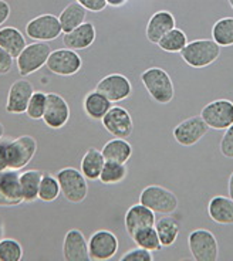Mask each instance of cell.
<instances>
[{"label":"cell","mask_w":233,"mask_h":261,"mask_svg":"<svg viewBox=\"0 0 233 261\" xmlns=\"http://www.w3.org/2000/svg\"><path fill=\"white\" fill-rule=\"evenodd\" d=\"M145 90L158 104H169L175 97V87L169 74L159 67L147 68L141 74Z\"/></svg>","instance_id":"obj_1"},{"label":"cell","mask_w":233,"mask_h":261,"mask_svg":"<svg viewBox=\"0 0 233 261\" xmlns=\"http://www.w3.org/2000/svg\"><path fill=\"white\" fill-rule=\"evenodd\" d=\"M220 56V47L214 40L199 39L188 43L181 51L182 60L194 68H205L214 64Z\"/></svg>","instance_id":"obj_2"},{"label":"cell","mask_w":233,"mask_h":261,"mask_svg":"<svg viewBox=\"0 0 233 261\" xmlns=\"http://www.w3.org/2000/svg\"><path fill=\"white\" fill-rule=\"evenodd\" d=\"M56 177L60 183L61 195L70 203H81L88 195L87 179L81 173V170L74 169V168H64V169L58 170Z\"/></svg>","instance_id":"obj_3"},{"label":"cell","mask_w":233,"mask_h":261,"mask_svg":"<svg viewBox=\"0 0 233 261\" xmlns=\"http://www.w3.org/2000/svg\"><path fill=\"white\" fill-rule=\"evenodd\" d=\"M188 247L192 258L196 261H216L219 244L215 234L206 228H196L188 237Z\"/></svg>","instance_id":"obj_4"},{"label":"cell","mask_w":233,"mask_h":261,"mask_svg":"<svg viewBox=\"0 0 233 261\" xmlns=\"http://www.w3.org/2000/svg\"><path fill=\"white\" fill-rule=\"evenodd\" d=\"M139 203L159 215H171L178 209L176 195L159 185L147 186L139 195Z\"/></svg>","instance_id":"obj_5"},{"label":"cell","mask_w":233,"mask_h":261,"mask_svg":"<svg viewBox=\"0 0 233 261\" xmlns=\"http://www.w3.org/2000/svg\"><path fill=\"white\" fill-rule=\"evenodd\" d=\"M52 53L50 46L44 41H36L27 44L17 57V70L21 77H27L43 68Z\"/></svg>","instance_id":"obj_6"},{"label":"cell","mask_w":233,"mask_h":261,"mask_svg":"<svg viewBox=\"0 0 233 261\" xmlns=\"http://www.w3.org/2000/svg\"><path fill=\"white\" fill-rule=\"evenodd\" d=\"M37 152V141L30 135H21L10 139L7 144V165L9 169L20 170L26 168Z\"/></svg>","instance_id":"obj_7"},{"label":"cell","mask_w":233,"mask_h":261,"mask_svg":"<svg viewBox=\"0 0 233 261\" xmlns=\"http://www.w3.org/2000/svg\"><path fill=\"white\" fill-rule=\"evenodd\" d=\"M45 67L49 68V71H52L56 75L70 77L81 70L83 60L76 53V50L58 48V50L50 53Z\"/></svg>","instance_id":"obj_8"},{"label":"cell","mask_w":233,"mask_h":261,"mask_svg":"<svg viewBox=\"0 0 233 261\" xmlns=\"http://www.w3.org/2000/svg\"><path fill=\"white\" fill-rule=\"evenodd\" d=\"M201 117L209 128L225 130L233 125V102L229 99L212 101L202 108Z\"/></svg>","instance_id":"obj_9"},{"label":"cell","mask_w":233,"mask_h":261,"mask_svg":"<svg viewBox=\"0 0 233 261\" xmlns=\"http://www.w3.org/2000/svg\"><path fill=\"white\" fill-rule=\"evenodd\" d=\"M63 33L57 16L54 14H40L32 19L26 26L27 37L36 41H52Z\"/></svg>","instance_id":"obj_10"},{"label":"cell","mask_w":233,"mask_h":261,"mask_svg":"<svg viewBox=\"0 0 233 261\" xmlns=\"http://www.w3.org/2000/svg\"><path fill=\"white\" fill-rule=\"evenodd\" d=\"M118 251V239L110 230H98L92 233L88 240V254L90 260L107 261L111 260Z\"/></svg>","instance_id":"obj_11"},{"label":"cell","mask_w":233,"mask_h":261,"mask_svg":"<svg viewBox=\"0 0 233 261\" xmlns=\"http://www.w3.org/2000/svg\"><path fill=\"white\" fill-rule=\"evenodd\" d=\"M209 129L211 128L202 119L201 115H196L187 118L181 124L176 125L174 128V138L182 146H194L206 135Z\"/></svg>","instance_id":"obj_12"},{"label":"cell","mask_w":233,"mask_h":261,"mask_svg":"<svg viewBox=\"0 0 233 261\" xmlns=\"http://www.w3.org/2000/svg\"><path fill=\"white\" fill-rule=\"evenodd\" d=\"M101 122H103L105 130L115 138L127 139L128 137H131V134L134 130V122H132L131 114L120 105L111 107L110 111L107 112L105 117L101 119Z\"/></svg>","instance_id":"obj_13"},{"label":"cell","mask_w":233,"mask_h":261,"mask_svg":"<svg viewBox=\"0 0 233 261\" xmlns=\"http://www.w3.org/2000/svg\"><path fill=\"white\" fill-rule=\"evenodd\" d=\"M70 119V107L68 102L60 94L49 92L45 101V110L43 115L44 124L52 129L63 128Z\"/></svg>","instance_id":"obj_14"},{"label":"cell","mask_w":233,"mask_h":261,"mask_svg":"<svg viewBox=\"0 0 233 261\" xmlns=\"http://www.w3.org/2000/svg\"><path fill=\"white\" fill-rule=\"evenodd\" d=\"M23 202L20 173L14 169L0 172V207L19 206Z\"/></svg>","instance_id":"obj_15"},{"label":"cell","mask_w":233,"mask_h":261,"mask_svg":"<svg viewBox=\"0 0 233 261\" xmlns=\"http://www.w3.org/2000/svg\"><path fill=\"white\" fill-rule=\"evenodd\" d=\"M96 90L104 94L111 102H120L132 94V85L123 74H110L98 81Z\"/></svg>","instance_id":"obj_16"},{"label":"cell","mask_w":233,"mask_h":261,"mask_svg":"<svg viewBox=\"0 0 233 261\" xmlns=\"http://www.w3.org/2000/svg\"><path fill=\"white\" fill-rule=\"evenodd\" d=\"M33 94H34V88L30 81L27 80L14 81L13 84L10 85L9 94H7L6 112L14 114V115L25 114Z\"/></svg>","instance_id":"obj_17"},{"label":"cell","mask_w":233,"mask_h":261,"mask_svg":"<svg viewBox=\"0 0 233 261\" xmlns=\"http://www.w3.org/2000/svg\"><path fill=\"white\" fill-rule=\"evenodd\" d=\"M63 255L65 261H87L88 254V242L81 230L72 228L67 231L63 242Z\"/></svg>","instance_id":"obj_18"},{"label":"cell","mask_w":233,"mask_h":261,"mask_svg":"<svg viewBox=\"0 0 233 261\" xmlns=\"http://www.w3.org/2000/svg\"><path fill=\"white\" fill-rule=\"evenodd\" d=\"M175 17L174 14L168 12V10H158L155 13L151 16V19L148 20V24H147V39L158 44V41L167 34L171 32L172 29H175Z\"/></svg>","instance_id":"obj_19"},{"label":"cell","mask_w":233,"mask_h":261,"mask_svg":"<svg viewBox=\"0 0 233 261\" xmlns=\"http://www.w3.org/2000/svg\"><path fill=\"white\" fill-rule=\"evenodd\" d=\"M155 213L152 210L144 206L143 203L132 204L128 212L125 213V228L127 233L132 236L136 230L147 227V226H155Z\"/></svg>","instance_id":"obj_20"},{"label":"cell","mask_w":233,"mask_h":261,"mask_svg":"<svg viewBox=\"0 0 233 261\" xmlns=\"http://www.w3.org/2000/svg\"><path fill=\"white\" fill-rule=\"evenodd\" d=\"M96 27L92 23H83L72 32L64 33L63 44L70 50H84L96 41Z\"/></svg>","instance_id":"obj_21"},{"label":"cell","mask_w":233,"mask_h":261,"mask_svg":"<svg viewBox=\"0 0 233 261\" xmlns=\"http://www.w3.org/2000/svg\"><path fill=\"white\" fill-rule=\"evenodd\" d=\"M207 215L218 224H233V200L226 196H215L207 203Z\"/></svg>","instance_id":"obj_22"},{"label":"cell","mask_w":233,"mask_h":261,"mask_svg":"<svg viewBox=\"0 0 233 261\" xmlns=\"http://www.w3.org/2000/svg\"><path fill=\"white\" fill-rule=\"evenodd\" d=\"M111 107L112 102L97 90L88 92L83 101V108L87 117H90L94 121H101L105 117V114L110 111Z\"/></svg>","instance_id":"obj_23"},{"label":"cell","mask_w":233,"mask_h":261,"mask_svg":"<svg viewBox=\"0 0 233 261\" xmlns=\"http://www.w3.org/2000/svg\"><path fill=\"white\" fill-rule=\"evenodd\" d=\"M26 46V37L19 29L10 26L0 29V47L5 48L13 59H17Z\"/></svg>","instance_id":"obj_24"},{"label":"cell","mask_w":233,"mask_h":261,"mask_svg":"<svg viewBox=\"0 0 233 261\" xmlns=\"http://www.w3.org/2000/svg\"><path fill=\"white\" fill-rule=\"evenodd\" d=\"M101 152H103V156L105 161L127 163L128 159L132 156V146L124 138H114L104 145Z\"/></svg>","instance_id":"obj_25"},{"label":"cell","mask_w":233,"mask_h":261,"mask_svg":"<svg viewBox=\"0 0 233 261\" xmlns=\"http://www.w3.org/2000/svg\"><path fill=\"white\" fill-rule=\"evenodd\" d=\"M43 176V172L37 169L25 170L20 173V188L23 195V202L33 203L39 199L40 180Z\"/></svg>","instance_id":"obj_26"},{"label":"cell","mask_w":233,"mask_h":261,"mask_svg":"<svg viewBox=\"0 0 233 261\" xmlns=\"http://www.w3.org/2000/svg\"><path fill=\"white\" fill-rule=\"evenodd\" d=\"M104 163L105 159L103 156V152L96 148H88L81 159V173L87 180H97L103 170Z\"/></svg>","instance_id":"obj_27"},{"label":"cell","mask_w":233,"mask_h":261,"mask_svg":"<svg viewBox=\"0 0 233 261\" xmlns=\"http://www.w3.org/2000/svg\"><path fill=\"white\" fill-rule=\"evenodd\" d=\"M85 16H87V10L80 3L77 2L70 3L58 16L63 33L72 32L78 26H81L84 23Z\"/></svg>","instance_id":"obj_28"},{"label":"cell","mask_w":233,"mask_h":261,"mask_svg":"<svg viewBox=\"0 0 233 261\" xmlns=\"http://www.w3.org/2000/svg\"><path fill=\"white\" fill-rule=\"evenodd\" d=\"M155 228L162 247L172 246L176 242V239L179 236V231H181L179 223L176 222L175 219H172V217H162L159 220H156Z\"/></svg>","instance_id":"obj_29"},{"label":"cell","mask_w":233,"mask_h":261,"mask_svg":"<svg viewBox=\"0 0 233 261\" xmlns=\"http://www.w3.org/2000/svg\"><path fill=\"white\" fill-rule=\"evenodd\" d=\"M131 239L138 247H143L149 251H159L162 248L155 226H147V227L136 230L135 233L131 236Z\"/></svg>","instance_id":"obj_30"},{"label":"cell","mask_w":233,"mask_h":261,"mask_svg":"<svg viewBox=\"0 0 233 261\" xmlns=\"http://www.w3.org/2000/svg\"><path fill=\"white\" fill-rule=\"evenodd\" d=\"M212 40L219 47L233 46V17L219 19L212 27Z\"/></svg>","instance_id":"obj_31"},{"label":"cell","mask_w":233,"mask_h":261,"mask_svg":"<svg viewBox=\"0 0 233 261\" xmlns=\"http://www.w3.org/2000/svg\"><path fill=\"white\" fill-rule=\"evenodd\" d=\"M187 44H188L187 34L182 32L181 29H176V27L167 33L158 41V47L167 53H181Z\"/></svg>","instance_id":"obj_32"},{"label":"cell","mask_w":233,"mask_h":261,"mask_svg":"<svg viewBox=\"0 0 233 261\" xmlns=\"http://www.w3.org/2000/svg\"><path fill=\"white\" fill-rule=\"evenodd\" d=\"M127 175H128V169H127L125 163L105 161L98 179L104 185H115V183L123 182Z\"/></svg>","instance_id":"obj_33"},{"label":"cell","mask_w":233,"mask_h":261,"mask_svg":"<svg viewBox=\"0 0 233 261\" xmlns=\"http://www.w3.org/2000/svg\"><path fill=\"white\" fill-rule=\"evenodd\" d=\"M61 193L60 190V183L57 177L53 176L50 173H43L41 180H40L39 188V199L43 202H54Z\"/></svg>","instance_id":"obj_34"},{"label":"cell","mask_w":233,"mask_h":261,"mask_svg":"<svg viewBox=\"0 0 233 261\" xmlns=\"http://www.w3.org/2000/svg\"><path fill=\"white\" fill-rule=\"evenodd\" d=\"M23 257V247L14 239L0 240V261H20Z\"/></svg>","instance_id":"obj_35"},{"label":"cell","mask_w":233,"mask_h":261,"mask_svg":"<svg viewBox=\"0 0 233 261\" xmlns=\"http://www.w3.org/2000/svg\"><path fill=\"white\" fill-rule=\"evenodd\" d=\"M45 101H47V94L43 91H34V94L30 98L29 101V105H27L26 115L30 119H43V115H44L45 110Z\"/></svg>","instance_id":"obj_36"},{"label":"cell","mask_w":233,"mask_h":261,"mask_svg":"<svg viewBox=\"0 0 233 261\" xmlns=\"http://www.w3.org/2000/svg\"><path fill=\"white\" fill-rule=\"evenodd\" d=\"M152 260H154L152 251L145 250V248L143 247L132 248V250L127 251V253H124V254L120 257V261H152Z\"/></svg>","instance_id":"obj_37"},{"label":"cell","mask_w":233,"mask_h":261,"mask_svg":"<svg viewBox=\"0 0 233 261\" xmlns=\"http://www.w3.org/2000/svg\"><path fill=\"white\" fill-rule=\"evenodd\" d=\"M220 153L225 158L233 159V125L225 129L219 144Z\"/></svg>","instance_id":"obj_38"},{"label":"cell","mask_w":233,"mask_h":261,"mask_svg":"<svg viewBox=\"0 0 233 261\" xmlns=\"http://www.w3.org/2000/svg\"><path fill=\"white\" fill-rule=\"evenodd\" d=\"M81 6L84 7L85 10L92 12V13H100L107 7V2L105 0H76Z\"/></svg>","instance_id":"obj_39"},{"label":"cell","mask_w":233,"mask_h":261,"mask_svg":"<svg viewBox=\"0 0 233 261\" xmlns=\"http://www.w3.org/2000/svg\"><path fill=\"white\" fill-rule=\"evenodd\" d=\"M13 57L9 53L0 47V75L7 74L13 67Z\"/></svg>","instance_id":"obj_40"},{"label":"cell","mask_w":233,"mask_h":261,"mask_svg":"<svg viewBox=\"0 0 233 261\" xmlns=\"http://www.w3.org/2000/svg\"><path fill=\"white\" fill-rule=\"evenodd\" d=\"M10 139H0V172L9 169L7 165V144Z\"/></svg>","instance_id":"obj_41"},{"label":"cell","mask_w":233,"mask_h":261,"mask_svg":"<svg viewBox=\"0 0 233 261\" xmlns=\"http://www.w3.org/2000/svg\"><path fill=\"white\" fill-rule=\"evenodd\" d=\"M10 16V6L6 0H0V26L9 19Z\"/></svg>","instance_id":"obj_42"},{"label":"cell","mask_w":233,"mask_h":261,"mask_svg":"<svg viewBox=\"0 0 233 261\" xmlns=\"http://www.w3.org/2000/svg\"><path fill=\"white\" fill-rule=\"evenodd\" d=\"M107 2V6L112 7H121L127 3V0H105Z\"/></svg>","instance_id":"obj_43"},{"label":"cell","mask_w":233,"mask_h":261,"mask_svg":"<svg viewBox=\"0 0 233 261\" xmlns=\"http://www.w3.org/2000/svg\"><path fill=\"white\" fill-rule=\"evenodd\" d=\"M227 190H229V197L233 200V172L229 176V183H227Z\"/></svg>","instance_id":"obj_44"},{"label":"cell","mask_w":233,"mask_h":261,"mask_svg":"<svg viewBox=\"0 0 233 261\" xmlns=\"http://www.w3.org/2000/svg\"><path fill=\"white\" fill-rule=\"evenodd\" d=\"M3 236H5V227H3V222L0 220V240L3 239Z\"/></svg>","instance_id":"obj_45"},{"label":"cell","mask_w":233,"mask_h":261,"mask_svg":"<svg viewBox=\"0 0 233 261\" xmlns=\"http://www.w3.org/2000/svg\"><path fill=\"white\" fill-rule=\"evenodd\" d=\"M3 137H5V126L0 122V139H3Z\"/></svg>","instance_id":"obj_46"},{"label":"cell","mask_w":233,"mask_h":261,"mask_svg":"<svg viewBox=\"0 0 233 261\" xmlns=\"http://www.w3.org/2000/svg\"><path fill=\"white\" fill-rule=\"evenodd\" d=\"M229 2V5H230V7H232V10H233V0H227Z\"/></svg>","instance_id":"obj_47"}]
</instances>
